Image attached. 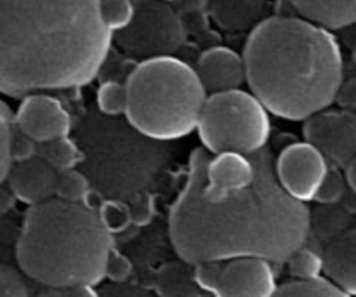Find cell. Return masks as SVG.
<instances>
[{
	"instance_id": "cell-26",
	"label": "cell",
	"mask_w": 356,
	"mask_h": 297,
	"mask_svg": "<svg viewBox=\"0 0 356 297\" xmlns=\"http://www.w3.org/2000/svg\"><path fill=\"white\" fill-rule=\"evenodd\" d=\"M0 297H30L23 277L6 264H0Z\"/></svg>"
},
{
	"instance_id": "cell-2",
	"label": "cell",
	"mask_w": 356,
	"mask_h": 297,
	"mask_svg": "<svg viewBox=\"0 0 356 297\" xmlns=\"http://www.w3.org/2000/svg\"><path fill=\"white\" fill-rule=\"evenodd\" d=\"M101 0H0V93L79 89L97 77L113 33Z\"/></svg>"
},
{
	"instance_id": "cell-21",
	"label": "cell",
	"mask_w": 356,
	"mask_h": 297,
	"mask_svg": "<svg viewBox=\"0 0 356 297\" xmlns=\"http://www.w3.org/2000/svg\"><path fill=\"white\" fill-rule=\"evenodd\" d=\"M285 263H287L289 273L291 277H294V280H315L323 273L322 254L305 246L292 252Z\"/></svg>"
},
{
	"instance_id": "cell-32",
	"label": "cell",
	"mask_w": 356,
	"mask_h": 297,
	"mask_svg": "<svg viewBox=\"0 0 356 297\" xmlns=\"http://www.w3.org/2000/svg\"><path fill=\"white\" fill-rule=\"evenodd\" d=\"M336 103L346 111L356 110V77L348 79L346 82L343 80L339 90H337Z\"/></svg>"
},
{
	"instance_id": "cell-19",
	"label": "cell",
	"mask_w": 356,
	"mask_h": 297,
	"mask_svg": "<svg viewBox=\"0 0 356 297\" xmlns=\"http://www.w3.org/2000/svg\"><path fill=\"white\" fill-rule=\"evenodd\" d=\"M273 297H351L327 278L294 280L280 285Z\"/></svg>"
},
{
	"instance_id": "cell-23",
	"label": "cell",
	"mask_w": 356,
	"mask_h": 297,
	"mask_svg": "<svg viewBox=\"0 0 356 297\" xmlns=\"http://www.w3.org/2000/svg\"><path fill=\"white\" fill-rule=\"evenodd\" d=\"M96 101L101 115L113 118L122 117V115L127 113V87H125V83L122 86L118 82L101 83V87L97 89Z\"/></svg>"
},
{
	"instance_id": "cell-27",
	"label": "cell",
	"mask_w": 356,
	"mask_h": 297,
	"mask_svg": "<svg viewBox=\"0 0 356 297\" xmlns=\"http://www.w3.org/2000/svg\"><path fill=\"white\" fill-rule=\"evenodd\" d=\"M99 216L111 233L124 230L129 225V221H131V211H127L122 202L108 200L104 204L103 211L99 212Z\"/></svg>"
},
{
	"instance_id": "cell-33",
	"label": "cell",
	"mask_w": 356,
	"mask_h": 297,
	"mask_svg": "<svg viewBox=\"0 0 356 297\" xmlns=\"http://www.w3.org/2000/svg\"><path fill=\"white\" fill-rule=\"evenodd\" d=\"M344 169H346V181H348V186L351 188V191H353V193L356 195V156L353 160H351L350 163H348L346 167H344Z\"/></svg>"
},
{
	"instance_id": "cell-10",
	"label": "cell",
	"mask_w": 356,
	"mask_h": 297,
	"mask_svg": "<svg viewBox=\"0 0 356 297\" xmlns=\"http://www.w3.org/2000/svg\"><path fill=\"white\" fill-rule=\"evenodd\" d=\"M329 170V162L308 141L285 146L275 162V174L287 195L306 204L315 200L316 191Z\"/></svg>"
},
{
	"instance_id": "cell-4",
	"label": "cell",
	"mask_w": 356,
	"mask_h": 297,
	"mask_svg": "<svg viewBox=\"0 0 356 297\" xmlns=\"http://www.w3.org/2000/svg\"><path fill=\"white\" fill-rule=\"evenodd\" d=\"M113 233L87 204L52 198L30 207L16 243L19 270L49 289L99 285Z\"/></svg>"
},
{
	"instance_id": "cell-14",
	"label": "cell",
	"mask_w": 356,
	"mask_h": 297,
	"mask_svg": "<svg viewBox=\"0 0 356 297\" xmlns=\"http://www.w3.org/2000/svg\"><path fill=\"white\" fill-rule=\"evenodd\" d=\"M195 70L209 96L240 89L245 83L243 56L221 45L202 52Z\"/></svg>"
},
{
	"instance_id": "cell-24",
	"label": "cell",
	"mask_w": 356,
	"mask_h": 297,
	"mask_svg": "<svg viewBox=\"0 0 356 297\" xmlns=\"http://www.w3.org/2000/svg\"><path fill=\"white\" fill-rule=\"evenodd\" d=\"M90 186L89 179L82 170L70 169L65 172H59L58 176V191L56 197L66 202H75V204H87V197H89Z\"/></svg>"
},
{
	"instance_id": "cell-16",
	"label": "cell",
	"mask_w": 356,
	"mask_h": 297,
	"mask_svg": "<svg viewBox=\"0 0 356 297\" xmlns=\"http://www.w3.org/2000/svg\"><path fill=\"white\" fill-rule=\"evenodd\" d=\"M270 0H209V13L216 26L228 33L252 31L268 19Z\"/></svg>"
},
{
	"instance_id": "cell-20",
	"label": "cell",
	"mask_w": 356,
	"mask_h": 297,
	"mask_svg": "<svg viewBox=\"0 0 356 297\" xmlns=\"http://www.w3.org/2000/svg\"><path fill=\"white\" fill-rule=\"evenodd\" d=\"M16 136V120L10 108L0 99V184L7 181L13 160V141Z\"/></svg>"
},
{
	"instance_id": "cell-9",
	"label": "cell",
	"mask_w": 356,
	"mask_h": 297,
	"mask_svg": "<svg viewBox=\"0 0 356 297\" xmlns=\"http://www.w3.org/2000/svg\"><path fill=\"white\" fill-rule=\"evenodd\" d=\"M273 263L263 257L202 263L195 266V284L212 297H273L277 292Z\"/></svg>"
},
{
	"instance_id": "cell-3",
	"label": "cell",
	"mask_w": 356,
	"mask_h": 297,
	"mask_svg": "<svg viewBox=\"0 0 356 297\" xmlns=\"http://www.w3.org/2000/svg\"><path fill=\"white\" fill-rule=\"evenodd\" d=\"M245 82L271 115L305 122L336 101L343 52L325 28L302 17L270 16L249 33Z\"/></svg>"
},
{
	"instance_id": "cell-29",
	"label": "cell",
	"mask_w": 356,
	"mask_h": 297,
	"mask_svg": "<svg viewBox=\"0 0 356 297\" xmlns=\"http://www.w3.org/2000/svg\"><path fill=\"white\" fill-rule=\"evenodd\" d=\"M99 297H153L152 292L136 284H111L99 291Z\"/></svg>"
},
{
	"instance_id": "cell-7",
	"label": "cell",
	"mask_w": 356,
	"mask_h": 297,
	"mask_svg": "<svg viewBox=\"0 0 356 297\" xmlns=\"http://www.w3.org/2000/svg\"><path fill=\"white\" fill-rule=\"evenodd\" d=\"M198 138L212 155H254L266 148L271 136L270 111L247 90L211 94L198 120Z\"/></svg>"
},
{
	"instance_id": "cell-12",
	"label": "cell",
	"mask_w": 356,
	"mask_h": 297,
	"mask_svg": "<svg viewBox=\"0 0 356 297\" xmlns=\"http://www.w3.org/2000/svg\"><path fill=\"white\" fill-rule=\"evenodd\" d=\"M16 129L38 145L68 138L72 132V117L56 97L37 93L23 97L14 113Z\"/></svg>"
},
{
	"instance_id": "cell-11",
	"label": "cell",
	"mask_w": 356,
	"mask_h": 297,
	"mask_svg": "<svg viewBox=\"0 0 356 297\" xmlns=\"http://www.w3.org/2000/svg\"><path fill=\"white\" fill-rule=\"evenodd\" d=\"M302 134L334 167H346L356 156V117L350 111H320L305 120Z\"/></svg>"
},
{
	"instance_id": "cell-25",
	"label": "cell",
	"mask_w": 356,
	"mask_h": 297,
	"mask_svg": "<svg viewBox=\"0 0 356 297\" xmlns=\"http://www.w3.org/2000/svg\"><path fill=\"white\" fill-rule=\"evenodd\" d=\"M346 174L341 172L337 167L327 170L325 177H323L322 184H320L318 191H316L315 200L322 205H336L346 195Z\"/></svg>"
},
{
	"instance_id": "cell-6",
	"label": "cell",
	"mask_w": 356,
	"mask_h": 297,
	"mask_svg": "<svg viewBox=\"0 0 356 297\" xmlns=\"http://www.w3.org/2000/svg\"><path fill=\"white\" fill-rule=\"evenodd\" d=\"M125 120L159 143L183 139L197 131L209 94L197 70L176 56L139 61L129 75Z\"/></svg>"
},
{
	"instance_id": "cell-13",
	"label": "cell",
	"mask_w": 356,
	"mask_h": 297,
	"mask_svg": "<svg viewBox=\"0 0 356 297\" xmlns=\"http://www.w3.org/2000/svg\"><path fill=\"white\" fill-rule=\"evenodd\" d=\"M58 176V170L49 166L42 156H33L24 162L14 163L7 183L17 200L35 207L56 197Z\"/></svg>"
},
{
	"instance_id": "cell-5",
	"label": "cell",
	"mask_w": 356,
	"mask_h": 297,
	"mask_svg": "<svg viewBox=\"0 0 356 297\" xmlns=\"http://www.w3.org/2000/svg\"><path fill=\"white\" fill-rule=\"evenodd\" d=\"M103 117L79 125L75 143L82 152V172L99 197L134 202L145 197L162 169L163 143L146 138L129 122Z\"/></svg>"
},
{
	"instance_id": "cell-8",
	"label": "cell",
	"mask_w": 356,
	"mask_h": 297,
	"mask_svg": "<svg viewBox=\"0 0 356 297\" xmlns=\"http://www.w3.org/2000/svg\"><path fill=\"white\" fill-rule=\"evenodd\" d=\"M136 14L125 30L113 35L122 52L146 61L160 56H172L186 40L179 16L162 0H136Z\"/></svg>"
},
{
	"instance_id": "cell-22",
	"label": "cell",
	"mask_w": 356,
	"mask_h": 297,
	"mask_svg": "<svg viewBox=\"0 0 356 297\" xmlns=\"http://www.w3.org/2000/svg\"><path fill=\"white\" fill-rule=\"evenodd\" d=\"M134 2L136 0H101V19L111 33H118L132 23L136 14Z\"/></svg>"
},
{
	"instance_id": "cell-18",
	"label": "cell",
	"mask_w": 356,
	"mask_h": 297,
	"mask_svg": "<svg viewBox=\"0 0 356 297\" xmlns=\"http://www.w3.org/2000/svg\"><path fill=\"white\" fill-rule=\"evenodd\" d=\"M42 159L54 167L58 172L75 169L79 163H82V152L79 145L68 138L54 139L42 145Z\"/></svg>"
},
{
	"instance_id": "cell-17",
	"label": "cell",
	"mask_w": 356,
	"mask_h": 297,
	"mask_svg": "<svg viewBox=\"0 0 356 297\" xmlns=\"http://www.w3.org/2000/svg\"><path fill=\"white\" fill-rule=\"evenodd\" d=\"M291 6L302 19L325 30H343L356 24V0H278Z\"/></svg>"
},
{
	"instance_id": "cell-28",
	"label": "cell",
	"mask_w": 356,
	"mask_h": 297,
	"mask_svg": "<svg viewBox=\"0 0 356 297\" xmlns=\"http://www.w3.org/2000/svg\"><path fill=\"white\" fill-rule=\"evenodd\" d=\"M132 275V264L131 261L125 256H122L117 249L113 247V250L108 256L106 263V278L111 284H124L129 282Z\"/></svg>"
},
{
	"instance_id": "cell-30",
	"label": "cell",
	"mask_w": 356,
	"mask_h": 297,
	"mask_svg": "<svg viewBox=\"0 0 356 297\" xmlns=\"http://www.w3.org/2000/svg\"><path fill=\"white\" fill-rule=\"evenodd\" d=\"M33 156H37V143L16 129V136H14V141H13L14 163L24 162V160L33 159Z\"/></svg>"
},
{
	"instance_id": "cell-15",
	"label": "cell",
	"mask_w": 356,
	"mask_h": 297,
	"mask_svg": "<svg viewBox=\"0 0 356 297\" xmlns=\"http://www.w3.org/2000/svg\"><path fill=\"white\" fill-rule=\"evenodd\" d=\"M323 273L346 294L356 297V230H346L323 247Z\"/></svg>"
},
{
	"instance_id": "cell-34",
	"label": "cell",
	"mask_w": 356,
	"mask_h": 297,
	"mask_svg": "<svg viewBox=\"0 0 356 297\" xmlns=\"http://www.w3.org/2000/svg\"><path fill=\"white\" fill-rule=\"evenodd\" d=\"M353 65H355V68H356V47H355V51H353Z\"/></svg>"
},
{
	"instance_id": "cell-1",
	"label": "cell",
	"mask_w": 356,
	"mask_h": 297,
	"mask_svg": "<svg viewBox=\"0 0 356 297\" xmlns=\"http://www.w3.org/2000/svg\"><path fill=\"white\" fill-rule=\"evenodd\" d=\"M200 152L191 153L186 183L169 214L170 242L184 263L197 266L235 257L285 263L305 246L312 214L280 186L270 150L254 153L257 174L249 186L222 195L202 190Z\"/></svg>"
},
{
	"instance_id": "cell-31",
	"label": "cell",
	"mask_w": 356,
	"mask_h": 297,
	"mask_svg": "<svg viewBox=\"0 0 356 297\" xmlns=\"http://www.w3.org/2000/svg\"><path fill=\"white\" fill-rule=\"evenodd\" d=\"M35 297H99V291L92 285H73V287L49 289Z\"/></svg>"
}]
</instances>
